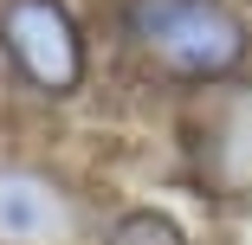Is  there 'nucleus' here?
Instances as JSON below:
<instances>
[{"label":"nucleus","instance_id":"f257e3e1","mask_svg":"<svg viewBox=\"0 0 252 245\" xmlns=\"http://www.w3.org/2000/svg\"><path fill=\"white\" fill-rule=\"evenodd\" d=\"M123 39L175 78H226L246 65V20L233 0H123Z\"/></svg>","mask_w":252,"mask_h":245},{"label":"nucleus","instance_id":"f03ea898","mask_svg":"<svg viewBox=\"0 0 252 245\" xmlns=\"http://www.w3.org/2000/svg\"><path fill=\"white\" fill-rule=\"evenodd\" d=\"M0 52L32 90H78L84 78V32L65 0H7L0 7Z\"/></svg>","mask_w":252,"mask_h":245},{"label":"nucleus","instance_id":"7ed1b4c3","mask_svg":"<svg viewBox=\"0 0 252 245\" xmlns=\"http://www.w3.org/2000/svg\"><path fill=\"white\" fill-rule=\"evenodd\" d=\"M71 200L39 168H0V245H65Z\"/></svg>","mask_w":252,"mask_h":245},{"label":"nucleus","instance_id":"20e7f679","mask_svg":"<svg viewBox=\"0 0 252 245\" xmlns=\"http://www.w3.org/2000/svg\"><path fill=\"white\" fill-rule=\"evenodd\" d=\"M110 245H188V239L168 213H123L110 226Z\"/></svg>","mask_w":252,"mask_h":245}]
</instances>
